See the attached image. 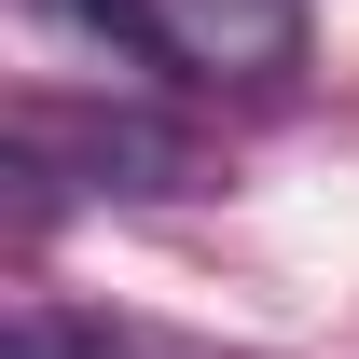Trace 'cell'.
Returning a JSON list of instances; mask_svg holds the SVG:
<instances>
[{
  "label": "cell",
  "instance_id": "cell-1",
  "mask_svg": "<svg viewBox=\"0 0 359 359\" xmlns=\"http://www.w3.org/2000/svg\"><path fill=\"white\" fill-rule=\"evenodd\" d=\"M14 138H28V152H69L97 194H180V180H194L180 125H152V111H55V97H28Z\"/></svg>",
  "mask_w": 359,
  "mask_h": 359
},
{
  "label": "cell",
  "instance_id": "cell-2",
  "mask_svg": "<svg viewBox=\"0 0 359 359\" xmlns=\"http://www.w3.org/2000/svg\"><path fill=\"white\" fill-rule=\"evenodd\" d=\"M42 28H69V42L125 55V69H194V28L180 14H152V0H28Z\"/></svg>",
  "mask_w": 359,
  "mask_h": 359
},
{
  "label": "cell",
  "instance_id": "cell-3",
  "mask_svg": "<svg viewBox=\"0 0 359 359\" xmlns=\"http://www.w3.org/2000/svg\"><path fill=\"white\" fill-rule=\"evenodd\" d=\"M180 28H194V55H222V69H249V55H290V0H194V14H180Z\"/></svg>",
  "mask_w": 359,
  "mask_h": 359
},
{
  "label": "cell",
  "instance_id": "cell-4",
  "mask_svg": "<svg viewBox=\"0 0 359 359\" xmlns=\"http://www.w3.org/2000/svg\"><path fill=\"white\" fill-rule=\"evenodd\" d=\"M0 359H125V346H111V332H83V318H55V304H14Z\"/></svg>",
  "mask_w": 359,
  "mask_h": 359
}]
</instances>
